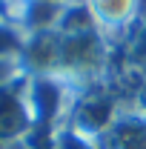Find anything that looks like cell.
<instances>
[{"label":"cell","mask_w":146,"mask_h":149,"mask_svg":"<svg viewBox=\"0 0 146 149\" xmlns=\"http://www.w3.org/2000/svg\"><path fill=\"white\" fill-rule=\"evenodd\" d=\"M117 149H146V123H115Z\"/></svg>","instance_id":"cell-1"},{"label":"cell","mask_w":146,"mask_h":149,"mask_svg":"<svg viewBox=\"0 0 146 149\" xmlns=\"http://www.w3.org/2000/svg\"><path fill=\"white\" fill-rule=\"evenodd\" d=\"M132 6H135V0H92V9L109 23H117V20L129 17Z\"/></svg>","instance_id":"cell-2"},{"label":"cell","mask_w":146,"mask_h":149,"mask_svg":"<svg viewBox=\"0 0 146 149\" xmlns=\"http://www.w3.org/2000/svg\"><path fill=\"white\" fill-rule=\"evenodd\" d=\"M57 149H92L83 138H77V135H72V132H63L60 135V143H57Z\"/></svg>","instance_id":"cell-3"}]
</instances>
